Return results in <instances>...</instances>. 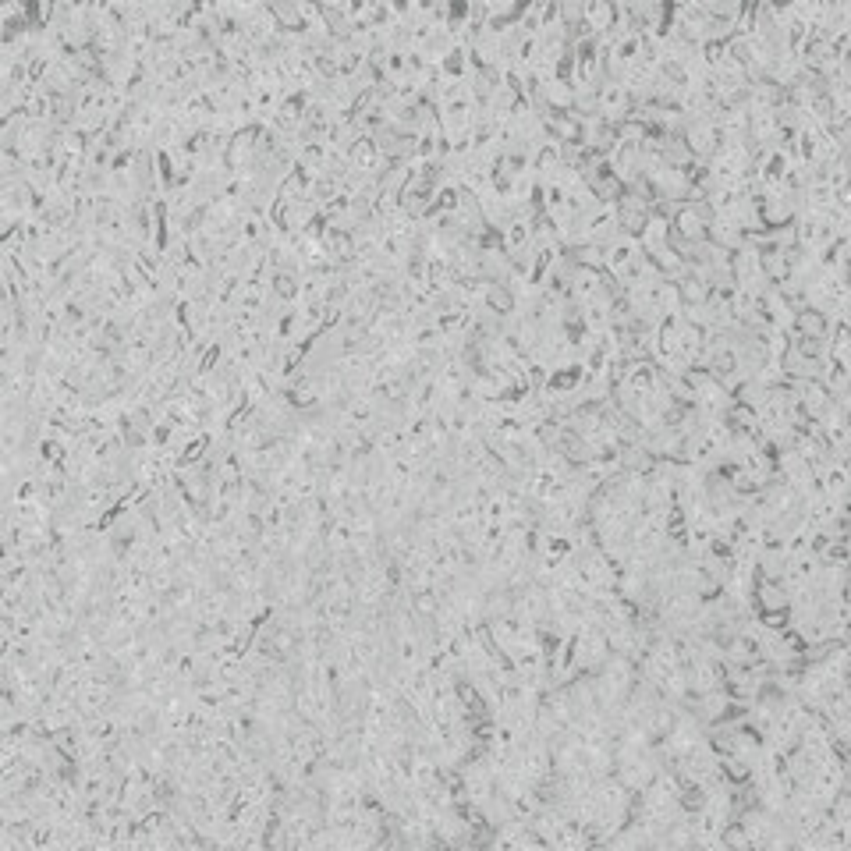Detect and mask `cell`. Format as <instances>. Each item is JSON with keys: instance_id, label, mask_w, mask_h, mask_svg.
Instances as JSON below:
<instances>
[{"instance_id": "1", "label": "cell", "mask_w": 851, "mask_h": 851, "mask_svg": "<svg viewBox=\"0 0 851 851\" xmlns=\"http://www.w3.org/2000/svg\"><path fill=\"white\" fill-rule=\"evenodd\" d=\"M632 93H628L621 82H603L600 93H596V114H600L607 125H621V121L632 114Z\"/></svg>"}]
</instances>
